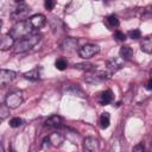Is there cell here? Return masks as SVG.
<instances>
[{
    "label": "cell",
    "instance_id": "cell-11",
    "mask_svg": "<svg viewBox=\"0 0 152 152\" xmlns=\"http://www.w3.org/2000/svg\"><path fill=\"white\" fill-rule=\"evenodd\" d=\"M14 43H15V40L8 33L0 34V51L10 50L11 48H13Z\"/></svg>",
    "mask_w": 152,
    "mask_h": 152
},
{
    "label": "cell",
    "instance_id": "cell-21",
    "mask_svg": "<svg viewBox=\"0 0 152 152\" xmlns=\"http://www.w3.org/2000/svg\"><path fill=\"white\" fill-rule=\"evenodd\" d=\"M8 115H10V108H8L6 104L0 103V124H1L5 119H7Z\"/></svg>",
    "mask_w": 152,
    "mask_h": 152
},
{
    "label": "cell",
    "instance_id": "cell-19",
    "mask_svg": "<svg viewBox=\"0 0 152 152\" xmlns=\"http://www.w3.org/2000/svg\"><path fill=\"white\" fill-rule=\"evenodd\" d=\"M74 68L77 69V70L87 71V72H89V71H94V70H95V65L91 64V63H77V64L74 65Z\"/></svg>",
    "mask_w": 152,
    "mask_h": 152
},
{
    "label": "cell",
    "instance_id": "cell-30",
    "mask_svg": "<svg viewBox=\"0 0 152 152\" xmlns=\"http://www.w3.org/2000/svg\"><path fill=\"white\" fill-rule=\"evenodd\" d=\"M0 152H5V148H4V146H2L1 142H0Z\"/></svg>",
    "mask_w": 152,
    "mask_h": 152
},
{
    "label": "cell",
    "instance_id": "cell-9",
    "mask_svg": "<svg viewBox=\"0 0 152 152\" xmlns=\"http://www.w3.org/2000/svg\"><path fill=\"white\" fill-rule=\"evenodd\" d=\"M125 61L121 59L120 57H113L112 59H109L107 62V69H108V75H112L113 72L118 71L119 69H121L124 66Z\"/></svg>",
    "mask_w": 152,
    "mask_h": 152
},
{
    "label": "cell",
    "instance_id": "cell-29",
    "mask_svg": "<svg viewBox=\"0 0 152 152\" xmlns=\"http://www.w3.org/2000/svg\"><path fill=\"white\" fill-rule=\"evenodd\" d=\"M146 88H147V90H151V89H152V80H148Z\"/></svg>",
    "mask_w": 152,
    "mask_h": 152
},
{
    "label": "cell",
    "instance_id": "cell-10",
    "mask_svg": "<svg viewBox=\"0 0 152 152\" xmlns=\"http://www.w3.org/2000/svg\"><path fill=\"white\" fill-rule=\"evenodd\" d=\"M108 77H109V75L107 72H104V71H95L91 75L87 76L84 80H86V82H88L90 84H95V83H99V82H101L103 80H107Z\"/></svg>",
    "mask_w": 152,
    "mask_h": 152
},
{
    "label": "cell",
    "instance_id": "cell-31",
    "mask_svg": "<svg viewBox=\"0 0 152 152\" xmlns=\"http://www.w3.org/2000/svg\"><path fill=\"white\" fill-rule=\"evenodd\" d=\"M83 152H90V151H88V150H86V148H83Z\"/></svg>",
    "mask_w": 152,
    "mask_h": 152
},
{
    "label": "cell",
    "instance_id": "cell-1",
    "mask_svg": "<svg viewBox=\"0 0 152 152\" xmlns=\"http://www.w3.org/2000/svg\"><path fill=\"white\" fill-rule=\"evenodd\" d=\"M42 39V36L39 33H31L30 36L20 39V40H17L13 45V51L15 53H23V52H26L28 50H31L32 48H34Z\"/></svg>",
    "mask_w": 152,
    "mask_h": 152
},
{
    "label": "cell",
    "instance_id": "cell-4",
    "mask_svg": "<svg viewBox=\"0 0 152 152\" xmlns=\"http://www.w3.org/2000/svg\"><path fill=\"white\" fill-rule=\"evenodd\" d=\"M99 51H100V48L96 44H86L78 49V55L83 59H89L96 53H99Z\"/></svg>",
    "mask_w": 152,
    "mask_h": 152
},
{
    "label": "cell",
    "instance_id": "cell-2",
    "mask_svg": "<svg viewBox=\"0 0 152 152\" xmlns=\"http://www.w3.org/2000/svg\"><path fill=\"white\" fill-rule=\"evenodd\" d=\"M33 28L31 26V24L28 23V20H21V21H17L13 27L10 30L8 34L17 42V40H20L27 36H30L32 33Z\"/></svg>",
    "mask_w": 152,
    "mask_h": 152
},
{
    "label": "cell",
    "instance_id": "cell-22",
    "mask_svg": "<svg viewBox=\"0 0 152 152\" xmlns=\"http://www.w3.org/2000/svg\"><path fill=\"white\" fill-rule=\"evenodd\" d=\"M55 66H56V69L63 71V70L66 69V66H68V62H66L64 58H58V59L55 62Z\"/></svg>",
    "mask_w": 152,
    "mask_h": 152
},
{
    "label": "cell",
    "instance_id": "cell-7",
    "mask_svg": "<svg viewBox=\"0 0 152 152\" xmlns=\"http://www.w3.org/2000/svg\"><path fill=\"white\" fill-rule=\"evenodd\" d=\"M64 141V135L62 133H58V132H55L52 134H50L49 137H46L44 140H43V146H45L46 144L48 145H52L55 147H59Z\"/></svg>",
    "mask_w": 152,
    "mask_h": 152
},
{
    "label": "cell",
    "instance_id": "cell-17",
    "mask_svg": "<svg viewBox=\"0 0 152 152\" xmlns=\"http://www.w3.org/2000/svg\"><path fill=\"white\" fill-rule=\"evenodd\" d=\"M140 49L145 53H151L152 52V38L150 36L142 38V40L140 43Z\"/></svg>",
    "mask_w": 152,
    "mask_h": 152
},
{
    "label": "cell",
    "instance_id": "cell-3",
    "mask_svg": "<svg viewBox=\"0 0 152 152\" xmlns=\"http://www.w3.org/2000/svg\"><path fill=\"white\" fill-rule=\"evenodd\" d=\"M24 102V96H23V93L19 91V90H14V91H11L6 95L5 97V104L11 109L13 108H18L21 103Z\"/></svg>",
    "mask_w": 152,
    "mask_h": 152
},
{
    "label": "cell",
    "instance_id": "cell-25",
    "mask_svg": "<svg viewBox=\"0 0 152 152\" xmlns=\"http://www.w3.org/2000/svg\"><path fill=\"white\" fill-rule=\"evenodd\" d=\"M140 36H141V33H140V31H139V30H137V28L131 30V31L128 32V37H129V38H132V39H139V38H140Z\"/></svg>",
    "mask_w": 152,
    "mask_h": 152
},
{
    "label": "cell",
    "instance_id": "cell-27",
    "mask_svg": "<svg viewBox=\"0 0 152 152\" xmlns=\"http://www.w3.org/2000/svg\"><path fill=\"white\" fill-rule=\"evenodd\" d=\"M55 5H56V1H53V0H46V1L44 2V6H45V8H46V10H49V11L53 10Z\"/></svg>",
    "mask_w": 152,
    "mask_h": 152
},
{
    "label": "cell",
    "instance_id": "cell-8",
    "mask_svg": "<svg viewBox=\"0 0 152 152\" xmlns=\"http://www.w3.org/2000/svg\"><path fill=\"white\" fill-rule=\"evenodd\" d=\"M28 23L31 24V26H32L33 30H39V28H42L46 24V18H45V15H43L40 13L33 14L32 17H30Z\"/></svg>",
    "mask_w": 152,
    "mask_h": 152
},
{
    "label": "cell",
    "instance_id": "cell-26",
    "mask_svg": "<svg viewBox=\"0 0 152 152\" xmlns=\"http://www.w3.org/2000/svg\"><path fill=\"white\" fill-rule=\"evenodd\" d=\"M114 38H115L118 42H125V40H126V34H125L124 32H121V31H116V32L114 33Z\"/></svg>",
    "mask_w": 152,
    "mask_h": 152
},
{
    "label": "cell",
    "instance_id": "cell-28",
    "mask_svg": "<svg viewBox=\"0 0 152 152\" xmlns=\"http://www.w3.org/2000/svg\"><path fill=\"white\" fill-rule=\"evenodd\" d=\"M133 152H145V146L142 142L140 144H137L134 147H133Z\"/></svg>",
    "mask_w": 152,
    "mask_h": 152
},
{
    "label": "cell",
    "instance_id": "cell-16",
    "mask_svg": "<svg viewBox=\"0 0 152 152\" xmlns=\"http://www.w3.org/2000/svg\"><path fill=\"white\" fill-rule=\"evenodd\" d=\"M133 53H134L133 49H132L131 46H128V45H124V46H121V49H120V58L124 59V61H129V59H132Z\"/></svg>",
    "mask_w": 152,
    "mask_h": 152
},
{
    "label": "cell",
    "instance_id": "cell-5",
    "mask_svg": "<svg viewBox=\"0 0 152 152\" xmlns=\"http://www.w3.org/2000/svg\"><path fill=\"white\" fill-rule=\"evenodd\" d=\"M28 12H30V7L25 2H19V5L15 7V10L11 13V18L13 20L21 21V20H25Z\"/></svg>",
    "mask_w": 152,
    "mask_h": 152
},
{
    "label": "cell",
    "instance_id": "cell-15",
    "mask_svg": "<svg viewBox=\"0 0 152 152\" xmlns=\"http://www.w3.org/2000/svg\"><path fill=\"white\" fill-rule=\"evenodd\" d=\"M40 76H42V66H36V68L24 72V77L27 80H31V81H37L40 78Z\"/></svg>",
    "mask_w": 152,
    "mask_h": 152
},
{
    "label": "cell",
    "instance_id": "cell-24",
    "mask_svg": "<svg viewBox=\"0 0 152 152\" xmlns=\"http://www.w3.org/2000/svg\"><path fill=\"white\" fill-rule=\"evenodd\" d=\"M23 124H24V121H23V119H20V118H13V119H11V121H10V126L13 127V128L20 127Z\"/></svg>",
    "mask_w": 152,
    "mask_h": 152
},
{
    "label": "cell",
    "instance_id": "cell-23",
    "mask_svg": "<svg viewBox=\"0 0 152 152\" xmlns=\"http://www.w3.org/2000/svg\"><path fill=\"white\" fill-rule=\"evenodd\" d=\"M107 23L110 27H118L119 26V19L115 14H110L108 18H107Z\"/></svg>",
    "mask_w": 152,
    "mask_h": 152
},
{
    "label": "cell",
    "instance_id": "cell-6",
    "mask_svg": "<svg viewBox=\"0 0 152 152\" xmlns=\"http://www.w3.org/2000/svg\"><path fill=\"white\" fill-rule=\"evenodd\" d=\"M17 77V74L12 70L7 69H0V89L6 88L10 86Z\"/></svg>",
    "mask_w": 152,
    "mask_h": 152
},
{
    "label": "cell",
    "instance_id": "cell-18",
    "mask_svg": "<svg viewBox=\"0 0 152 152\" xmlns=\"http://www.w3.org/2000/svg\"><path fill=\"white\" fill-rule=\"evenodd\" d=\"M113 101V91L110 89L108 90H104L103 93H101L100 95V103L101 104H109L110 102Z\"/></svg>",
    "mask_w": 152,
    "mask_h": 152
},
{
    "label": "cell",
    "instance_id": "cell-13",
    "mask_svg": "<svg viewBox=\"0 0 152 152\" xmlns=\"http://www.w3.org/2000/svg\"><path fill=\"white\" fill-rule=\"evenodd\" d=\"M77 44H78V40L76 38H64L63 42L61 43V49L64 50V51H72L77 48Z\"/></svg>",
    "mask_w": 152,
    "mask_h": 152
},
{
    "label": "cell",
    "instance_id": "cell-14",
    "mask_svg": "<svg viewBox=\"0 0 152 152\" xmlns=\"http://www.w3.org/2000/svg\"><path fill=\"white\" fill-rule=\"evenodd\" d=\"M83 148L90 152H96L99 150V140L95 139L94 137H87L83 142Z\"/></svg>",
    "mask_w": 152,
    "mask_h": 152
},
{
    "label": "cell",
    "instance_id": "cell-12",
    "mask_svg": "<svg viewBox=\"0 0 152 152\" xmlns=\"http://www.w3.org/2000/svg\"><path fill=\"white\" fill-rule=\"evenodd\" d=\"M44 126L48 128H59L63 126V118L59 115H52L45 120Z\"/></svg>",
    "mask_w": 152,
    "mask_h": 152
},
{
    "label": "cell",
    "instance_id": "cell-33",
    "mask_svg": "<svg viewBox=\"0 0 152 152\" xmlns=\"http://www.w3.org/2000/svg\"><path fill=\"white\" fill-rule=\"evenodd\" d=\"M11 152H17V151H14V150H12V151H11Z\"/></svg>",
    "mask_w": 152,
    "mask_h": 152
},
{
    "label": "cell",
    "instance_id": "cell-20",
    "mask_svg": "<svg viewBox=\"0 0 152 152\" xmlns=\"http://www.w3.org/2000/svg\"><path fill=\"white\" fill-rule=\"evenodd\" d=\"M109 124H110V115H109V113H107V112L102 113L101 116H100V126H101V128H103V129L107 128L109 126Z\"/></svg>",
    "mask_w": 152,
    "mask_h": 152
},
{
    "label": "cell",
    "instance_id": "cell-32",
    "mask_svg": "<svg viewBox=\"0 0 152 152\" xmlns=\"http://www.w3.org/2000/svg\"><path fill=\"white\" fill-rule=\"evenodd\" d=\"M1 26H2V23H1V20H0V28H1Z\"/></svg>",
    "mask_w": 152,
    "mask_h": 152
}]
</instances>
